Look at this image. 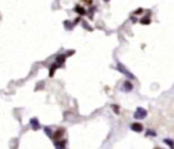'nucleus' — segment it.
<instances>
[{"label": "nucleus", "mask_w": 174, "mask_h": 149, "mask_svg": "<svg viewBox=\"0 0 174 149\" xmlns=\"http://www.w3.org/2000/svg\"><path fill=\"white\" fill-rule=\"evenodd\" d=\"M116 69H117L118 72H120L121 74H123L126 78H128V79H130V80H134L135 79L134 74L133 73H130L124 65H123L122 64H120V62H118V64H117V68H116Z\"/></svg>", "instance_id": "f257e3e1"}, {"label": "nucleus", "mask_w": 174, "mask_h": 149, "mask_svg": "<svg viewBox=\"0 0 174 149\" xmlns=\"http://www.w3.org/2000/svg\"><path fill=\"white\" fill-rule=\"evenodd\" d=\"M148 116V111L144 107H138L133 113V117L135 120H144Z\"/></svg>", "instance_id": "f03ea898"}, {"label": "nucleus", "mask_w": 174, "mask_h": 149, "mask_svg": "<svg viewBox=\"0 0 174 149\" xmlns=\"http://www.w3.org/2000/svg\"><path fill=\"white\" fill-rule=\"evenodd\" d=\"M133 85L131 84L130 81H124L123 82V84H122V87L120 88L121 91L126 92V93L133 91Z\"/></svg>", "instance_id": "7ed1b4c3"}, {"label": "nucleus", "mask_w": 174, "mask_h": 149, "mask_svg": "<svg viewBox=\"0 0 174 149\" xmlns=\"http://www.w3.org/2000/svg\"><path fill=\"white\" fill-rule=\"evenodd\" d=\"M30 125H31V128H32L34 131H38L39 129H41L40 123H39L37 117H32V119L30 120Z\"/></svg>", "instance_id": "20e7f679"}, {"label": "nucleus", "mask_w": 174, "mask_h": 149, "mask_svg": "<svg viewBox=\"0 0 174 149\" xmlns=\"http://www.w3.org/2000/svg\"><path fill=\"white\" fill-rule=\"evenodd\" d=\"M129 128H130V130H133L135 133H141V132H143V130H144V126H143V125L140 124V123L131 124L129 126Z\"/></svg>", "instance_id": "39448f33"}, {"label": "nucleus", "mask_w": 174, "mask_h": 149, "mask_svg": "<svg viewBox=\"0 0 174 149\" xmlns=\"http://www.w3.org/2000/svg\"><path fill=\"white\" fill-rule=\"evenodd\" d=\"M65 59H66V55H65V54H59V55H57L55 58V64L62 66V64L65 62Z\"/></svg>", "instance_id": "423d86ee"}, {"label": "nucleus", "mask_w": 174, "mask_h": 149, "mask_svg": "<svg viewBox=\"0 0 174 149\" xmlns=\"http://www.w3.org/2000/svg\"><path fill=\"white\" fill-rule=\"evenodd\" d=\"M54 146H55L56 149H65V146H66V140L55 141V142H54Z\"/></svg>", "instance_id": "0eeeda50"}, {"label": "nucleus", "mask_w": 174, "mask_h": 149, "mask_svg": "<svg viewBox=\"0 0 174 149\" xmlns=\"http://www.w3.org/2000/svg\"><path fill=\"white\" fill-rule=\"evenodd\" d=\"M63 134H64V130H63V129H59V130H57L55 133H54L53 138L56 139L57 141H59V139L63 136Z\"/></svg>", "instance_id": "6e6552de"}, {"label": "nucleus", "mask_w": 174, "mask_h": 149, "mask_svg": "<svg viewBox=\"0 0 174 149\" xmlns=\"http://www.w3.org/2000/svg\"><path fill=\"white\" fill-rule=\"evenodd\" d=\"M75 13H79V14H82V15L86 14V10H85L84 7H82L80 4H77V5L75 7Z\"/></svg>", "instance_id": "1a4fd4ad"}, {"label": "nucleus", "mask_w": 174, "mask_h": 149, "mask_svg": "<svg viewBox=\"0 0 174 149\" xmlns=\"http://www.w3.org/2000/svg\"><path fill=\"white\" fill-rule=\"evenodd\" d=\"M58 68H60V65H58L57 64H53L51 65V68H50V69H49V76H50V77H53V76H54V72H55V70H56Z\"/></svg>", "instance_id": "9d476101"}, {"label": "nucleus", "mask_w": 174, "mask_h": 149, "mask_svg": "<svg viewBox=\"0 0 174 149\" xmlns=\"http://www.w3.org/2000/svg\"><path fill=\"white\" fill-rule=\"evenodd\" d=\"M163 142L165 144H167L168 146L170 147V149H174V140L172 139H170V138H165L163 140Z\"/></svg>", "instance_id": "9b49d317"}, {"label": "nucleus", "mask_w": 174, "mask_h": 149, "mask_svg": "<svg viewBox=\"0 0 174 149\" xmlns=\"http://www.w3.org/2000/svg\"><path fill=\"white\" fill-rule=\"evenodd\" d=\"M44 132H45V134L47 135L49 138H53V133H52V130H51V128H49V127H45L44 128Z\"/></svg>", "instance_id": "f8f14e48"}, {"label": "nucleus", "mask_w": 174, "mask_h": 149, "mask_svg": "<svg viewBox=\"0 0 174 149\" xmlns=\"http://www.w3.org/2000/svg\"><path fill=\"white\" fill-rule=\"evenodd\" d=\"M140 23H142V25H150L151 23V18L149 17H145V18H143Z\"/></svg>", "instance_id": "ddd939ff"}, {"label": "nucleus", "mask_w": 174, "mask_h": 149, "mask_svg": "<svg viewBox=\"0 0 174 149\" xmlns=\"http://www.w3.org/2000/svg\"><path fill=\"white\" fill-rule=\"evenodd\" d=\"M149 136H151V137H156L157 136V133L155 132V131H153V130H151V129H148V130L146 131V137H149Z\"/></svg>", "instance_id": "4468645a"}, {"label": "nucleus", "mask_w": 174, "mask_h": 149, "mask_svg": "<svg viewBox=\"0 0 174 149\" xmlns=\"http://www.w3.org/2000/svg\"><path fill=\"white\" fill-rule=\"evenodd\" d=\"M63 25H64V27H65V29H67V30H71L72 29V27H73V23H70L69 21H64L63 22Z\"/></svg>", "instance_id": "2eb2a0df"}, {"label": "nucleus", "mask_w": 174, "mask_h": 149, "mask_svg": "<svg viewBox=\"0 0 174 149\" xmlns=\"http://www.w3.org/2000/svg\"><path fill=\"white\" fill-rule=\"evenodd\" d=\"M111 107H112V109H113V111L116 113V115H119V107H118V105L113 104V105H111Z\"/></svg>", "instance_id": "dca6fc26"}, {"label": "nucleus", "mask_w": 174, "mask_h": 149, "mask_svg": "<svg viewBox=\"0 0 174 149\" xmlns=\"http://www.w3.org/2000/svg\"><path fill=\"white\" fill-rule=\"evenodd\" d=\"M82 23H83V26L85 27V28H86V30H88V31H93V29L91 28V27H89V26L87 25L86 22H82Z\"/></svg>", "instance_id": "f3484780"}, {"label": "nucleus", "mask_w": 174, "mask_h": 149, "mask_svg": "<svg viewBox=\"0 0 174 149\" xmlns=\"http://www.w3.org/2000/svg\"><path fill=\"white\" fill-rule=\"evenodd\" d=\"M142 11H143V8H138V9H137L134 11V14H141Z\"/></svg>", "instance_id": "a211bd4d"}, {"label": "nucleus", "mask_w": 174, "mask_h": 149, "mask_svg": "<svg viewBox=\"0 0 174 149\" xmlns=\"http://www.w3.org/2000/svg\"><path fill=\"white\" fill-rule=\"evenodd\" d=\"M155 149H162V148H159V147H157V148H155Z\"/></svg>", "instance_id": "6ab92c4d"}]
</instances>
